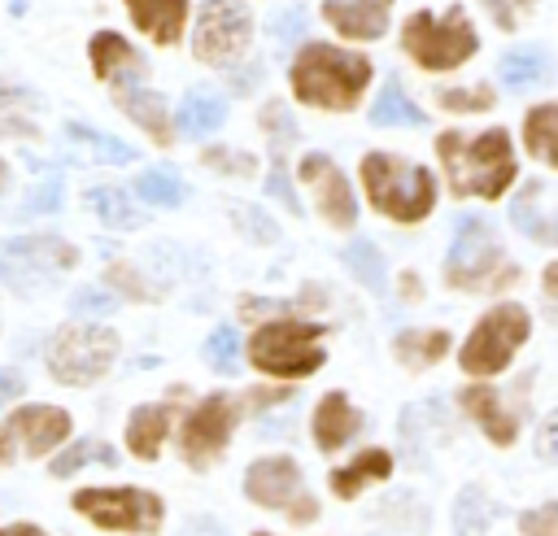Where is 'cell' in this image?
Instances as JSON below:
<instances>
[{
  "label": "cell",
  "mask_w": 558,
  "mask_h": 536,
  "mask_svg": "<svg viewBox=\"0 0 558 536\" xmlns=\"http://www.w3.org/2000/svg\"><path fill=\"white\" fill-rule=\"evenodd\" d=\"M436 153L445 161V174H449V187L453 196H484V200H497L510 179H514V153H510V135L506 131H484L475 139L458 135V131H445L436 139Z\"/></svg>",
  "instance_id": "1"
},
{
  "label": "cell",
  "mask_w": 558,
  "mask_h": 536,
  "mask_svg": "<svg viewBox=\"0 0 558 536\" xmlns=\"http://www.w3.org/2000/svg\"><path fill=\"white\" fill-rule=\"evenodd\" d=\"M371 83V61L331 44H305L292 61V92L314 109H353Z\"/></svg>",
  "instance_id": "2"
},
{
  "label": "cell",
  "mask_w": 558,
  "mask_h": 536,
  "mask_svg": "<svg viewBox=\"0 0 558 536\" xmlns=\"http://www.w3.org/2000/svg\"><path fill=\"white\" fill-rule=\"evenodd\" d=\"M362 183L379 214L397 222H418L436 205V179L423 166H410L392 153H366L362 157Z\"/></svg>",
  "instance_id": "3"
},
{
  "label": "cell",
  "mask_w": 558,
  "mask_h": 536,
  "mask_svg": "<svg viewBox=\"0 0 558 536\" xmlns=\"http://www.w3.org/2000/svg\"><path fill=\"white\" fill-rule=\"evenodd\" d=\"M514 261L501 253L493 227L484 218H462L449 261H445V279L462 292H497L506 283H514Z\"/></svg>",
  "instance_id": "4"
},
{
  "label": "cell",
  "mask_w": 558,
  "mask_h": 536,
  "mask_svg": "<svg viewBox=\"0 0 558 536\" xmlns=\"http://www.w3.org/2000/svg\"><path fill=\"white\" fill-rule=\"evenodd\" d=\"M323 327L318 322H296V318H283V322H266L253 331L248 340V357L257 370L266 375H279V379H301V375H314L323 366Z\"/></svg>",
  "instance_id": "5"
},
{
  "label": "cell",
  "mask_w": 558,
  "mask_h": 536,
  "mask_svg": "<svg viewBox=\"0 0 558 536\" xmlns=\"http://www.w3.org/2000/svg\"><path fill=\"white\" fill-rule=\"evenodd\" d=\"M475 31L462 13V4H453L445 17L436 13H414L401 26V48L423 65V70H453L475 52Z\"/></svg>",
  "instance_id": "6"
},
{
  "label": "cell",
  "mask_w": 558,
  "mask_h": 536,
  "mask_svg": "<svg viewBox=\"0 0 558 536\" xmlns=\"http://www.w3.org/2000/svg\"><path fill=\"white\" fill-rule=\"evenodd\" d=\"M118 353V336L109 327H92V322H74V327H61L48 344V370L52 379L78 388V383H92L109 370Z\"/></svg>",
  "instance_id": "7"
},
{
  "label": "cell",
  "mask_w": 558,
  "mask_h": 536,
  "mask_svg": "<svg viewBox=\"0 0 558 536\" xmlns=\"http://www.w3.org/2000/svg\"><path fill=\"white\" fill-rule=\"evenodd\" d=\"M527 331H532V318H527L523 305L488 309L462 344V370L466 375H497L514 357V349L527 340Z\"/></svg>",
  "instance_id": "8"
},
{
  "label": "cell",
  "mask_w": 558,
  "mask_h": 536,
  "mask_svg": "<svg viewBox=\"0 0 558 536\" xmlns=\"http://www.w3.org/2000/svg\"><path fill=\"white\" fill-rule=\"evenodd\" d=\"M78 261V253L57 240V235H22V240H9L0 248V279L17 292H35L44 288L52 275L70 270Z\"/></svg>",
  "instance_id": "9"
},
{
  "label": "cell",
  "mask_w": 558,
  "mask_h": 536,
  "mask_svg": "<svg viewBox=\"0 0 558 536\" xmlns=\"http://www.w3.org/2000/svg\"><path fill=\"white\" fill-rule=\"evenodd\" d=\"M253 35V17L244 0H205L192 26V52L209 65H231Z\"/></svg>",
  "instance_id": "10"
},
{
  "label": "cell",
  "mask_w": 558,
  "mask_h": 536,
  "mask_svg": "<svg viewBox=\"0 0 558 536\" xmlns=\"http://www.w3.org/2000/svg\"><path fill=\"white\" fill-rule=\"evenodd\" d=\"M74 510L109 532H157L161 501L144 488H83L74 492Z\"/></svg>",
  "instance_id": "11"
},
{
  "label": "cell",
  "mask_w": 558,
  "mask_h": 536,
  "mask_svg": "<svg viewBox=\"0 0 558 536\" xmlns=\"http://www.w3.org/2000/svg\"><path fill=\"white\" fill-rule=\"evenodd\" d=\"M70 436V414L57 405H22L0 423V466L13 458H39Z\"/></svg>",
  "instance_id": "12"
},
{
  "label": "cell",
  "mask_w": 558,
  "mask_h": 536,
  "mask_svg": "<svg viewBox=\"0 0 558 536\" xmlns=\"http://www.w3.org/2000/svg\"><path fill=\"white\" fill-rule=\"evenodd\" d=\"M244 492H248L257 505H266V510H288V514L301 519V523H310V519L318 514L314 497H305V488H301V471H296L292 458H262V462H253L248 475H244Z\"/></svg>",
  "instance_id": "13"
},
{
  "label": "cell",
  "mask_w": 558,
  "mask_h": 536,
  "mask_svg": "<svg viewBox=\"0 0 558 536\" xmlns=\"http://www.w3.org/2000/svg\"><path fill=\"white\" fill-rule=\"evenodd\" d=\"M235 418H240V405H235L231 397H222V392L205 397V401L187 414V423H183V458H187L192 466L214 462L218 449L227 444Z\"/></svg>",
  "instance_id": "14"
},
{
  "label": "cell",
  "mask_w": 558,
  "mask_h": 536,
  "mask_svg": "<svg viewBox=\"0 0 558 536\" xmlns=\"http://www.w3.org/2000/svg\"><path fill=\"white\" fill-rule=\"evenodd\" d=\"M301 183L314 192L318 214H323L331 227H353L357 205H353V192H349V183H344V174H340V166H336L331 157L310 153V157L301 161Z\"/></svg>",
  "instance_id": "15"
},
{
  "label": "cell",
  "mask_w": 558,
  "mask_h": 536,
  "mask_svg": "<svg viewBox=\"0 0 558 536\" xmlns=\"http://www.w3.org/2000/svg\"><path fill=\"white\" fill-rule=\"evenodd\" d=\"M510 218L514 227L527 235V240H541V244H558V187H545V183H527L514 205H510Z\"/></svg>",
  "instance_id": "16"
},
{
  "label": "cell",
  "mask_w": 558,
  "mask_h": 536,
  "mask_svg": "<svg viewBox=\"0 0 558 536\" xmlns=\"http://www.w3.org/2000/svg\"><path fill=\"white\" fill-rule=\"evenodd\" d=\"M113 100H118V109L135 122V126H144L157 144H170V122H166V105H161V96L157 92H148L140 78H135V70L126 74V78H118V87H113Z\"/></svg>",
  "instance_id": "17"
},
{
  "label": "cell",
  "mask_w": 558,
  "mask_h": 536,
  "mask_svg": "<svg viewBox=\"0 0 558 536\" xmlns=\"http://www.w3.org/2000/svg\"><path fill=\"white\" fill-rule=\"evenodd\" d=\"M388 9L392 0H327L323 4L327 22L349 39H379L388 31Z\"/></svg>",
  "instance_id": "18"
},
{
  "label": "cell",
  "mask_w": 558,
  "mask_h": 536,
  "mask_svg": "<svg viewBox=\"0 0 558 536\" xmlns=\"http://www.w3.org/2000/svg\"><path fill=\"white\" fill-rule=\"evenodd\" d=\"M462 410L484 427V436L493 440V444H510L514 440V431H519V423L501 410V397L488 388V383H471V388H462Z\"/></svg>",
  "instance_id": "19"
},
{
  "label": "cell",
  "mask_w": 558,
  "mask_h": 536,
  "mask_svg": "<svg viewBox=\"0 0 558 536\" xmlns=\"http://www.w3.org/2000/svg\"><path fill=\"white\" fill-rule=\"evenodd\" d=\"M357 427H362V414L349 405L344 392H327L318 401V410H314V440H318V449H327V453L340 449Z\"/></svg>",
  "instance_id": "20"
},
{
  "label": "cell",
  "mask_w": 558,
  "mask_h": 536,
  "mask_svg": "<svg viewBox=\"0 0 558 536\" xmlns=\"http://www.w3.org/2000/svg\"><path fill=\"white\" fill-rule=\"evenodd\" d=\"M126 9H131V22L157 44H174L183 35L187 0H126Z\"/></svg>",
  "instance_id": "21"
},
{
  "label": "cell",
  "mask_w": 558,
  "mask_h": 536,
  "mask_svg": "<svg viewBox=\"0 0 558 536\" xmlns=\"http://www.w3.org/2000/svg\"><path fill=\"white\" fill-rule=\"evenodd\" d=\"M222 118H227V100L214 87H192L183 96V105H179V131L192 135V139L214 135L222 126Z\"/></svg>",
  "instance_id": "22"
},
{
  "label": "cell",
  "mask_w": 558,
  "mask_h": 536,
  "mask_svg": "<svg viewBox=\"0 0 558 536\" xmlns=\"http://www.w3.org/2000/svg\"><path fill=\"white\" fill-rule=\"evenodd\" d=\"M166 431H170V405H140L126 423V449L135 458H157Z\"/></svg>",
  "instance_id": "23"
},
{
  "label": "cell",
  "mask_w": 558,
  "mask_h": 536,
  "mask_svg": "<svg viewBox=\"0 0 558 536\" xmlns=\"http://www.w3.org/2000/svg\"><path fill=\"white\" fill-rule=\"evenodd\" d=\"M388 471H392V458L384 449H366L349 466L331 471V488H336V497H357V488H366L371 479H388Z\"/></svg>",
  "instance_id": "24"
},
{
  "label": "cell",
  "mask_w": 558,
  "mask_h": 536,
  "mask_svg": "<svg viewBox=\"0 0 558 536\" xmlns=\"http://www.w3.org/2000/svg\"><path fill=\"white\" fill-rule=\"evenodd\" d=\"M65 139H70L78 153H87V157H96V161H109V166H126V161L135 157L131 144L113 139V135H105V131H96V126H83V122H65Z\"/></svg>",
  "instance_id": "25"
},
{
  "label": "cell",
  "mask_w": 558,
  "mask_h": 536,
  "mask_svg": "<svg viewBox=\"0 0 558 536\" xmlns=\"http://www.w3.org/2000/svg\"><path fill=\"white\" fill-rule=\"evenodd\" d=\"M527 153L541 157L545 166H558V105H536L523 122Z\"/></svg>",
  "instance_id": "26"
},
{
  "label": "cell",
  "mask_w": 558,
  "mask_h": 536,
  "mask_svg": "<svg viewBox=\"0 0 558 536\" xmlns=\"http://www.w3.org/2000/svg\"><path fill=\"white\" fill-rule=\"evenodd\" d=\"M371 122H375V126H397V122H405V126H423V109L405 96L401 78H388V87H384L379 100L371 105Z\"/></svg>",
  "instance_id": "27"
},
{
  "label": "cell",
  "mask_w": 558,
  "mask_h": 536,
  "mask_svg": "<svg viewBox=\"0 0 558 536\" xmlns=\"http://www.w3.org/2000/svg\"><path fill=\"white\" fill-rule=\"evenodd\" d=\"M92 70H96V78H113V70H140V57H135V48L122 39V35H113V31H100L96 39H92Z\"/></svg>",
  "instance_id": "28"
},
{
  "label": "cell",
  "mask_w": 558,
  "mask_h": 536,
  "mask_svg": "<svg viewBox=\"0 0 558 536\" xmlns=\"http://www.w3.org/2000/svg\"><path fill=\"white\" fill-rule=\"evenodd\" d=\"M392 349H397V357H401L405 366L418 370V366L440 362V353L449 349V331H440V327H436V331H401Z\"/></svg>",
  "instance_id": "29"
},
{
  "label": "cell",
  "mask_w": 558,
  "mask_h": 536,
  "mask_svg": "<svg viewBox=\"0 0 558 536\" xmlns=\"http://www.w3.org/2000/svg\"><path fill=\"white\" fill-rule=\"evenodd\" d=\"M87 209L100 218V222H109V227H140L144 218H140V209L126 200V192L122 187H92L87 192Z\"/></svg>",
  "instance_id": "30"
},
{
  "label": "cell",
  "mask_w": 558,
  "mask_h": 536,
  "mask_svg": "<svg viewBox=\"0 0 558 536\" xmlns=\"http://www.w3.org/2000/svg\"><path fill=\"white\" fill-rule=\"evenodd\" d=\"M135 192L148 200V205H157V209H174V205H183V183H179V174L174 170H144L140 179H135Z\"/></svg>",
  "instance_id": "31"
},
{
  "label": "cell",
  "mask_w": 558,
  "mask_h": 536,
  "mask_svg": "<svg viewBox=\"0 0 558 536\" xmlns=\"http://www.w3.org/2000/svg\"><path fill=\"white\" fill-rule=\"evenodd\" d=\"M497 70H501L506 87H527V83H536V78L545 74V57H541L536 48H514V52L501 57Z\"/></svg>",
  "instance_id": "32"
},
{
  "label": "cell",
  "mask_w": 558,
  "mask_h": 536,
  "mask_svg": "<svg viewBox=\"0 0 558 536\" xmlns=\"http://www.w3.org/2000/svg\"><path fill=\"white\" fill-rule=\"evenodd\" d=\"M344 261H349V270L366 283V288H384V257H379V248L371 244V240H357V244H349L344 248Z\"/></svg>",
  "instance_id": "33"
},
{
  "label": "cell",
  "mask_w": 558,
  "mask_h": 536,
  "mask_svg": "<svg viewBox=\"0 0 558 536\" xmlns=\"http://www.w3.org/2000/svg\"><path fill=\"white\" fill-rule=\"evenodd\" d=\"M83 462H105V466H113L118 453H113L105 440H78V444H70V449L52 462V475H74Z\"/></svg>",
  "instance_id": "34"
},
{
  "label": "cell",
  "mask_w": 558,
  "mask_h": 536,
  "mask_svg": "<svg viewBox=\"0 0 558 536\" xmlns=\"http://www.w3.org/2000/svg\"><path fill=\"white\" fill-rule=\"evenodd\" d=\"M488 519H493V505L484 501V492L480 488H466L458 497V536H480L488 527Z\"/></svg>",
  "instance_id": "35"
},
{
  "label": "cell",
  "mask_w": 558,
  "mask_h": 536,
  "mask_svg": "<svg viewBox=\"0 0 558 536\" xmlns=\"http://www.w3.org/2000/svg\"><path fill=\"white\" fill-rule=\"evenodd\" d=\"M205 362H209L214 370H222V375L235 370V362H240V340H235L231 327H218V331L205 340Z\"/></svg>",
  "instance_id": "36"
},
{
  "label": "cell",
  "mask_w": 558,
  "mask_h": 536,
  "mask_svg": "<svg viewBox=\"0 0 558 536\" xmlns=\"http://www.w3.org/2000/svg\"><path fill=\"white\" fill-rule=\"evenodd\" d=\"M519 527H523V536H558V501L527 510V514L519 519Z\"/></svg>",
  "instance_id": "37"
},
{
  "label": "cell",
  "mask_w": 558,
  "mask_h": 536,
  "mask_svg": "<svg viewBox=\"0 0 558 536\" xmlns=\"http://www.w3.org/2000/svg\"><path fill=\"white\" fill-rule=\"evenodd\" d=\"M262 126L270 131L275 153H283V144H288V139H296V126L288 122V109H283V105H266V109H262Z\"/></svg>",
  "instance_id": "38"
},
{
  "label": "cell",
  "mask_w": 558,
  "mask_h": 536,
  "mask_svg": "<svg viewBox=\"0 0 558 536\" xmlns=\"http://www.w3.org/2000/svg\"><path fill=\"white\" fill-rule=\"evenodd\" d=\"M440 105L445 109H493V92H462V87H445L440 92Z\"/></svg>",
  "instance_id": "39"
},
{
  "label": "cell",
  "mask_w": 558,
  "mask_h": 536,
  "mask_svg": "<svg viewBox=\"0 0 558 536\" xmlns=\"http://www.w3.org/2000/svg\"><path fill=\"white\" fill-rule=\"evenodd\" d=\"M61 205V183L57 179H44L39 187H35V196L22 205V214L31 218V214H48V209H57Z\"/></svg>",
  "instance_id": "40"
},
{
  "label": "cell",
  "mask_w": 558,
  "mask_h": 536,
  "mask_svg": "<svg viewBox=\"0 0 558 536\" xmlns=\"http://www.w3.org/2000/svg\"><path fill=\"white\" fill-rule=\"evenodd\" d=\"M70 305H74V314H87V309H96V314H109L118 301H113L109 292H100V288H78V292L70 296Z\"/></svg>",
  "instance_id": "41"
},
{
  "label": "cell",
  "mask_w": 558,
  "mask_h": 536,
  "mask_svg": "<svg viewBox=\"0 0 558 536\" xmlns=\"http://www.w3.org/2000/svg\"><path fill=\"white\" fill-rule=\"evenodd\" d=\"M536 453H541L545 462H558V410L541 423V431H536Z\"/></svg>",
  "instance_id": "42"
},
{
  "label": "cell",
  "mask_w": 558,
  "mask_h": 536,
  "mask_svg": "<svg viewBox=\"0 0 558 536\" xmlns=\"http://www.w3.org/2000/svg\"><path fill=\"white\" fill-rule=\"evenodd\" d=\"M484 4L493 9V17H497L501 31H514L519 26V9H527L532 0H484Z\"/></svg>",
  "instance_id": "43"
},
{
  "label": "cell",
  "mask_w": 558,
  "mask_h": 536,
  "mask_svg": "<svg viewBox=\"0 0 558 536\" xmlns=\"http://www.w3.org/2000/svg\"><path fill=\"white\" fill-rule=\"evenodd\" d=\"M205 161L218 166V170H235V174H248V170H253V161H248L244 153H222V148H209Z\"/></svg>",
  "instance_id": "44"
},
{
  "label": "cell",
  "mask_w": 558,
  "mask_h": 536,
  "mask_svg": "<svg viewBox=\"0 0 558 536\" xmlns=\"http://www.w3.org/2000/svg\"><path fill=\"white\" fill-rule=\"evenodd\" d=\"M235 218H240V222H248V235H257V240H275V235H279V231H275V222H270V218H257L248 205H235Z\"/></svg>",
  "instance_id": "45"
},
{
  "label": "cell",
  "mask_w": 558,
  "mask_h": 536,
  "mask_svg": "<svg viewBox=\"0 0 558 536\" xmlns=\"http://www.w3.org/2000/svg\"><path fill=\"white\" fill-rule=\"evenodd\" d=\"M22 388H26V379H22L17 370H0V405H4V401H13Z\"/></svg>",
  "instance_id": "46"
},
{
  "label": "cell",
  "mask_w": 558,
  "mask_h": 536,
  "mask_svg": "<svg viewBox=\"0 0 558 536\" xmlns=\"http://www.w3.org/2000/svg\"><path fill=\"white\" fill-rule=\"evenodd\" d=\"M183 536H227V532H222L214 519H196V523L183 527Z\"/></svg>",
  "instance_id": "47"
},
{
  "label": "cell",
  "mask_w": 558,
  "mask_h": 536,
  "mask_svg": "<svg viewBox=\"0 0 558 536\" xmlns=\"http://www.w3.org/2000/svg\"><path fill=\"white\" fill-rule=\"evenodd\" d=\"M0 536H48V532H39L35 523H9V527H0Z\"/></svg>",
  "instance_id": "48"
},
{
  "label": "cell",
  "mask_w": 558,
  "mask_h": 536,
  "mask_svg": "<svg viewBox=\"0 0 558 536\" xmlns=\"http://www.w3.org/2000/svg\"><path fill=\"white\" fill-rule=\"evenodd\" d=\"M541 283H545V292H549V296H558V261H554V266H545V279H541Z\"/></svg>",
  "instance_id": "49"
},
{
  "label": "cell",
  "mask_w": 558,
  "mask_h": 536,
  "mask_svg": "<svg viewBox=\"0 0 558 536\" xmlns=\"http://www.w3.org/2000/svg\"><path fill=\"white\" fill-rule=\"evenodd\" d=\"M9 4H13V9H26V0H9Z\"/></svg>",
  "instance_id": "50"
},
{
  "label": "cell",
  "mask_w": 558,
  "mask_h": 536,
  "mask_svg": "<svg viewBox=\"0 0 558 536\" xmlns=\"http://www.w3.org/2000/svg\"><path fill=\"white\" fill-rule=\"evenodd\" d=\"M0 183H4V166H0Z\"/></svg>",
  "instance_id": "51"
},
{
  "label": "cell",
  "mask_w": 558,
  "mask_h": 536,
  "mask_svg": "<svg viewBox=\"0 0 558 536\" xmlns=\"http://www.w3.org/2000/svg\"><path fill=\"white\" fill-rule=\"evenodd\" d=\"M257 536H262V532H257Z\"/></svg>",
  "instance_id": "52"
}]
</instances>
